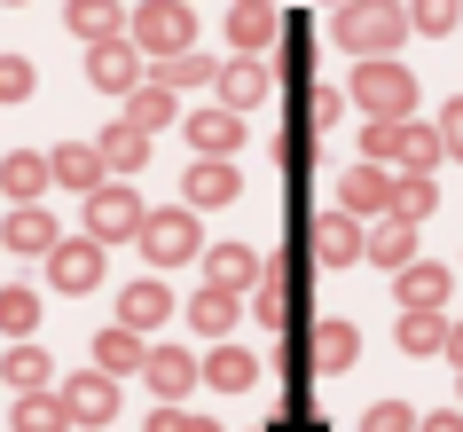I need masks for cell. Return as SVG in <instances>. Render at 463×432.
<instances>
[{
    "label": "cell",
    "instance_id": "d590c367",
    "mask_svg": "<svg viewBox=\"0 0 463 432\" xmlns=\"http://www.w3.org/2000/svg\"><path fill=\"white\" fill-rule=\"evenodd\" d=\"M439 346H448V314H439V307L401 314V354H439Z\"/></svg>",
    "mask_w": 463,
    "mask_h": 432
},
{
    "label": "cell",
    "instance_id": "d6a6232c",
    "mask_svg": "<svg viewBox=\"0 0 463 432\" xmlns=\"http://www.w3.org/2000/svg\"><path fill=\"white\" fill-rule=\"evenodd\" d=\"M189 322H196V331H204V338H228V331H236V291L204 283V291H196V299H189Z\"/></svg>",
    "mask_w": 463,
    "mask_h": 432
},
{
    "label": "cell",
    "instance_id": "ffe728a7",
    "mask_svg": "<svg viewBox=\"0 0 463 432\" xmlns=\"http://www.w3.org/2000/svg\"><path fill=\"white\" fill-rule=\"evenodd\" d=\"M189 142H196V158H236V149H244V119H236V110H196Z\"/></svg>",
    "mask_w": 463,
    "mask_h": 432
},
{
    "label": "cell",
    "instance_id": "4316f807",
    "mask_svg": "<svg viewBox=\"0 0 463 432\" xmlns=\"http://www.w3.org/2000/svg\"><path fill=\"white\" fill-rule=\"evenodd\" d=\"M165 314H173V291L165 283H149V275H142V283H126V299H118V322H126V331H157Z\"/></svg>",
    "mask_w": 463,
    "mask_h": 432
},
{
    "label": "cell",
    "instance_id": "cb8c5ba5",
    "mask_svg": "<svg viewBox=\"0 0 463 432\" xmlns=\"http://www.w3.org/2000/svg\"><path fill=\"white\" fill-rule=\"evenodd\" d=\"M48 173L63 181V189H79V197L110 181V173H102V158H95V142H63V149H48Z\"/></svg>",
    "mask_w": 463,
    "mask_h": 432
},
{
    "label": "cell",
    "instance_id": "83f0119b",
    "mask_svg": "<svg viewBox=\"0 0 463 432\" xmlns=\"http://www.w3.org/2000/svg\"><path fill=\"white\" fill-rule=\"evenodd\" d=\"M63 32H79L87 48H95V40H118V32H126V8H118V0H71Z\"/></svg>",
    "mask_w": 463,
    "mask_h": 432
},
{
    "label": "cell",
    "instance_id": "603a6c76",
    "mask_svg": "<svg viewBox=\"0 0 463 432\" xmlns=\"http://www.w3.org/2000/svg\"><path fill=\"white\" fill-rule=\"evenodd\" d=\"M401 275V314H416V307H448V267H432V260H409V267H392Z\"/></svg>",
    "mask_w": 463,
    "mask_h": 432
},
{
    "label": "cell",
    "instance_id": "6da1fadb",
    "mask_svg": "<svg viewBox=\"0 0 463 432\" xmlns=\"http://www.w3.org/2000/svg\"><path fill=\"white\" fill-rule=\"evenodd\" d=\"M338 48H354L369 63V55H385V48H401V32H409V8L401 0H338Z\"/></svg>",
    "mask_w": 463,
    "mask_h": 432
},
{
    "label": "cell",
    "instance_id": "5b68a950",
    "mask_svg": "<svg viewBox=\"0 0 463 432\" xmlns=\"http://www.w3.org/2000/svg\"><path fill=\"white\" fill-rule=\"evenodd\" d=\"M345 95L362 102L369 119H409V102H416V79L401 72V63H385V55H369L362 72H354V87Z\"/></svg>",
    "mask_w": 463,
    "mask_h": 432
},
{
    "label": "cell",
    "instance_id": "f35d334b",
    "mask_svg": "<svg viewBox=\"0 0 463 432\" xmlns=\"http://www.w3.org/2000/svg\"><path fill=\"white\" fill-rule=\"evenodd\" d=\"M298 110H307V126H315V134H330V126H338V110H345V95H338V87H307V102H298Z\"/></svg>",
    "mask_w": 463,
    "mask_h": 432
},
{
    "label": "cell",
    "instance_id": "d4e9b609",
    "mask_svg": "<svg viewBox=\"0 0 463 432\" xmlns=\"http://www.w3.org/2000/svg\"><path fill=\"white\" fill-rule=\"evenodd\" d=\"M385 197H392V173L385 166H354L338 181V213H354V220H362V213H385Z\"/></svg>",
    "mask_w": 463,
    "mask_h": 432
},
{
    "label": "cell",
    "instance_id": "8d00e7d4",
    "mask_svg": "<svg viewBox=\"0 0 463 432\" xmlns=\"http://www.w3.org/2000/svg\"><path fill=\"white\" fill-rule=\"evenodd\" d=\"M0 331H8V338H32V331H40V291H24V283L0 291Z\"/></svg>",
    "mask_w": 463,
    "mask_h": 432
},
{
    "label": "cell",
    "instance_id": "2e32d148",
    "mask_svg": "<svg viewBox=\"0 0 463 432\" xmlns=\"http://www.w3.org/2000/svg\"><path fill=\"white\" fill-rule=\"evenodd\" d=\"M354 354H362V331H354V322H315V331H307V370H322V378L354 370Z\"/></svg>",
    "mask_w": 463,
    "mask_h": 432
},
{
    "label": "cell",
    "instance_id": "4dcf8cb0",
    "mask_svg": "<svg viewBox=\"0 0 463 432\" xmlns=\"http://www.w3.org/2000/svg\"><path fill=\"white\" fill-rule=\"evenodd\" d=\"M0 378L16 385V393H48V378H55V361L40 354V346H24V338H16V346H8V354H0Z\"/></svg>",
    "mask_w": 463,
    "mask_h": 432
},
{
    "label": "cell",
    "instance_id": "30bf717a",
    "mask_svg": "<svg viewBox=\"0 0 463 432\" xmlns=\"http://www.w3.org/2000/svg\"><path fill=\"white\" fill-rule=\"evenodd\" d=\"M275 55H283V87L307 95V87H315V16H283V24H275ZM283 87H275V95H283Z\"/></svg>",
    "mask_w": 463,
    "mask_h": 432
},
{
    "label": "cell",
    "instance_id": "8992f818",
    "mask_svg": "<svg viewBox=\"0 0 463 432\" xmlns=\"http://www.w3.org/2000/svg\"><path fill=\"white\" fill-rule=\"evenodd\" d=\"M142 252H149V267H181V260H196V213L189 205H173V213H142Z\"/></svg>",
    "mask_w": 463,
    "mask_h": 432
},
{
    "label": "cell",
    "instance_id": "277c9868",
    "mask_svg": "<svg viewBox=\"0 0 463 432\" xmlns=\"http://www.w3.org/2000/svg\"><path fill=\"white\" fill-rule=\"evenodd\" d=\"M189 0H142L134 16H126V40H134V55H149V63H165V55H189Z\"/></svg>",
    "mask_w": 463,
    "mask_h": 432
},
{
    "label": "cell",
    "instance_id": "44dd1931",
    "mask_svg": "<svg viewBox=\"0 0 463 432\" xmlns=\"http://www.w3.org/2000/svg\"><path fill=\"white\" fill-rule=\"evenodd\" d=\"M196 378H213L220 393H244V385H260V354L251 346H213V354L196 361Z\"/></svg>",
    "mask_w": 463,
    "mask_h": 432
},
{
    "label": "cell",
    "instance_id": "ac0fdd59",
    "mask_svg": "<svg viewBox=\"0 0 463 432\" xmlns=\"http://www.w3.org/2000/svg\"><path fill=\"white\" fill-rule=\"evenodd\" d=\"M48 189H55L48 158H32V149H16V158H0V197H8V205H40Z\"/></svg>",
    "mask_w": 463,
    "mask_h": 432
},
{
    "label": "cell",
    "instance_id": "d6986e66",
    "mask_svg": "<svg viewBox=\"0 0 463 432\" xmlns=\"http://www.w3.org/2000/svg\"><path fill=\"white\" fill-rule=\"evenodd\" d=\"M362 260H377V267H409L416 260V220H377V228H362Z\"/></svg>",
    "mask_w": 463,
    "mask_h": 432
},
{
    "label": "cell",
    "instance_id": "8fae6325",
    "mask_svg": "<svg viewBox=\"0 0 463 432\" xmlns=\"http://www.w3.org/2000/svg\"><path fill=\"white\" fill-rule=\"evenodd\" d=\"M55 401H63V417H71V425H110V417H118V378H102V370H79V378L63 385Z\"/></svg>",
    "mask_w": 463,
    "mask_h": 432
},
{
    "label": "cell",
    "instance_id": "bcb514c9",
    "mask_svg": "<svg viewBox=\"0 0 463 432\" xmlns=\"http://www.w3.org/2000/svg\"><path fill=\"white\" fill-rule=\"evenodd\" d=\"M448 354H456V361H463V322H448Z\"/></svg>",
    "mask_w": 463,
    "mask_h": 432
},
{
    "label": "cell",
    "instance_id": "b9f144b4",
    "mask_svg": "<svg viewBox=\"0 0 463 432\" xmlns=\"http://www.w3.org/2000/svg\"><path fill=\"white\" fill-rule=\"evenodd\" d=\"M456 24V0H416L409 8V32H448Z\"/></svg>",
    "mask_w": 463,
    "mask_h": 432
},
{
    "label": "cell",
    "instance_id": "3957f363",
    "mask_svg": "<svg viewBox=\"0 0 463 432\" xmlns=\"http://www.w3.org/2000/svg\"><path fill=\"white\" fill-rule=\"evenodd\" d=\"M362 149H369V166H401V173H432L439 166V134L416 126V119H369Z\"/></svg>",
    "mask_w": 463,
    "mask_h": 432
},
{
    "label": "cell",
    "instance_id": "7c38bea8",
    "mask_svg": "<svg viewBox=\"0 0 463 432\" xmlns=\"http://www.w3.org/2000/svg\"><path fill=\"white\" fill-rule=\"evenodd\" d=\"M87 79H95L102 95H126V87H142V55H134V40H95L87 48Z\"/></svg>",
    "mask_w": 463,
    "mask_h": 432
},
{
    "label": "cell",
    "instance_id": "7a4b0ae2",
    "mask_svg": "<svg viewBox=\"0 0 463 432\" xmlns=\"http://www.w3.org/2000/svg\"><path fill=\"white\" fill-rule=\"evenodd\" d=\"M298 299H307V252H275V267H260L251 314H260L275 338H291L298 331Z\"/></svg>",
    "mask_w": 463,
    "mask_h": 432
},
{
    "label": "cell",
    "instance_id": "ab89813d",
    "mask_svg": "<svg viewBox=\"0 0 463 432\" xmlns=\"http://www.w3.org/2000/svg\"><path fill=\"white\" fill-rule=\"evenodd\" d=\"M32 87H40V72H32L24 55H0V102H24Z\"/></svg>",
    "mask_w": 463,
    "mask_h": 432
},
{
    "label": "cell",
    "instance_id": "f6af8a7d",
    "mask_svg": "<svg viewBox=\"0 0 463 432\" xmlns=\"http://www.w3.org/2000/svg\"><path fill=\"white\" fill-rule=\"evenodd\" d=\"M416 432H463V408H432V417H424Z\"/></svg>",
    "mask_w": 463,
    "mask_h": 432
},
{
    "label": "cell",
    "instance_id": "52a82bcc",
    "mask_svg": "<svg viewBox=\"0 0 463 432\" xmlns=\"http://www.w3.org/2000/svg\"><path fill=\"white\" fill-rule=\"evenodd\" d=\"M134 228H142V197L126 189V181L87 189V236H95V244H126Z\"/></svg>",
    "mask_w": 463,
    "mask_h": 432
},
{
    "label": "cell",
    "instance_id": "1f68e13d",
    "mask_svg": "<svg viewBox=\"0 0 463 432\" xmlns=\"http://www.w3.org/2000/svg\"><path fill=\"white\" fill-rule=\"evenodd\" d=\"M204 283H220V291H244V283H260V252H244V244H220L213 260H204Z\"/></svg>",
    "mask_w": 463,
    "mask_h": 432
},
{
    "label": "cell",
    "instance_id": "c3c4849f",
    "mask_svg": "<svg viewBox=\"0 0 463 432\" xmlns=\"http://www.w3.org/2000/svg\"><path fill=\"white\" fill-rule=\"evenodd\" d=\"M456 370H463V361H456Z\"/></svg>",
    "mask_w": 463,
    "mask_h": 432
},
{
    "label": "cell",
    "instance_id": "9c48e42d",
    "mask_svg": "<svg viewBox=\"0 0 463 432\" xmlns=\"http://www.w3.org/2000/svg\"><path fill=\"white\" fill-rule=\"evenodd\" d=\"M307 252H315L322 267L362 260V220H354V213H338V205H322V213L307 220Z\"/></svg>",
    "mask_w": 463,
    "mask_h": 432
},
{
    "label": "cell",
    "instance_id": "60d3db41",
    "mask_svg": "<svg viewBox=\"0 0 463 432\" xmlns=\"http://www.w3.org/2000/svg\"><path fill=\"white\" fill-rule=\"evenodd\" d=\"M362 432H416V408H409V401H377V408L362 417Z\"/></svg>",
    "mask_w": 463,
    "mask_h": 432
},
{
    "label": "cell",
    "instance_id": "9a60e30c",
    "mask_svg": "<svg viewBox=\"0 0 463 432\" xmlns=\"http://www.w3.org/2000/svg\"><path fill=\"white\" fill-rule=\"evenodd\" d=\"M0 236H8V252H24V260H48L55 244H63V228H55V213H40V205H16V213L0 220Z\"/></svg>",
    "mask_w": 463,
    "mask_h": 432
},
{
    "label": "cell",
    "instance_id": "484cf974",
    "mask_svg": "<svg viewBox=\"0 0 463 432\" xmlns=\"http://www.w3.org/2000/svg\"><path fill=\"white\" fill-rule=\"evenodd\" d=\"M275 24H283V16H275V0H236V8H228V40H236V48L244 55H260L275 40Z\"/></svg>",
    "mask_w": 463,
    "mask_h": 432
},
{
    "label": "cell",
    "instance_id": "836d02e7",
    "mask_svg": "<svg viewBox=\"0 0 463 432\" xmlns=\"http://www.w3.org/2000/svg\"><path fill=\"white\" fill-rule=\"evenodd\" d=\"M432 205H439L432 173H401V181H392V197H385V213H392V220H432Z\"/></svg>",
    "mask_w": 463,
    "mask_h": 432
},
{
    "label": "cell",
    "instance_id": "4fadbf2b",
    "mask_svg": "<svg viewBox=\"0 0 463 432\" xmlns=\"http://www.w3.org/2000/svg\"><path fill=\"white\" fill-rule=\"evenodd\" d=\"M236 189H244V173L228 166V158H196L189 173H181V205H236Z\"/></svg>",
    "mask_w": 463,
    "mask_h": 432
},
{
    "label": "cell",
    "instance_id": "7402d4cb",
    "mask_svg": "<svg viewBox=\"0 0 463 432\" xmlns=\"http://www.w3.org/2000/svg\"><path fill=\"white\" fill-rule=\"evenodd\" d=\"M173 119H181V110H173V87H157V79L126 87V126H134V134H165Z\"/></svg>",
    "mask_w": 463,
    "mask_h": 432
},
{
    "label": "cell",
    "instance_id": "ee69618b",
    "mask_svg": "<svg viewBox=\"0 0 463 432\" xmlns=\"http://www.w3.org/2000/svg\"><path fill=\"white\" fill-rule=\"evenodd\" d=\"M181 425H189V408H181V401H157V408H149V425H142V432H181Z\"/></svg>",
    "mask_w": 463,
    "mask_h": 432
},
{
    "label": "cell",
    "instance_id": "7bdbcfd3",
    "mask_svg": "<svg viewBox=\"0 0 463 432\" xmlns=\"http://www.w3.org/2000/svg\"><path fill=\"white\" fill-rule=\"evenodd\" d=\"M432 134H439V158H463V95L448 102V110H439V126H432Z\"/></svg>",
    "mask_w": 463,
    "mask_h": 432
},
{
    "label": "cell",
    "instance_id": "74e56055",
    "mask_svg": "<svg viewBox=\"0 0 463 432\" xmlns=\"http://www.w3.org/2000/svg\"><path fill=\"white\" fill-rule=\"evenodd\" d=\"M149 79H157V87H213V55H196V48L189 55H165Z\"/></svg>",
    "mask_w": 463,
    "mask_h": 432
},
{
    "label": "cell",
    "instance_id": "f546056e",
    "mask_svg": "<svg viewBox=\"0 0 463 432\" xmlns=\"http://www.w3.org/2000/svg\"><path fill=\"white\" fill-rule=\"evenodd\" d=\"M95 158H102V173H134V166H142V158H149V134H134V126H102V134H95Z\"/></svg>",
    "mask_w": 463,
    "mask_h": 432
},
{
    "label": "cell",
    "instance_id": "e0dca14e",
    "mask_svg": "<svg viewBox=\"0 0 463 432\" xmlns=\"http://www.w3.org/2000/svg\"><path fill=\"white\" fill-rule=\"evenodd\" d=\"M142 370H149V393H157V401H189V385H196V354H181V346H149Z\"/></svg>",
    "mask_w": 463,
    "mask_h": 432
},
{
    "label": "cell",
    "instance_id": "ba28073f",
    "mask_svg": "<svg viewBox=\"0 0 463 432\" xmlns=\"http://www.w3.org/2000/svg\"><path fill=\"white\" fill-rule=\"evenodd\" d=\"M48 283L71 291V299H87V291L102 283V244H95V236H63V244L48 252Z\"/></svg>",
    "mask_w": 463,
    "mask_h": 432
},
{
    "label": "cell",
    "instance_id": "e575fe53",
    "mask_svg": "<svg viewBox=\"0 0 463 432\" xmlns=\"http://www.w3.org/2000/svg\"><path fill=\"white\" fill-rule=\"evenodd\" d=\"M8 425H16V432H71V417H63V401H55V393H16Z\"/></svg>",
    "mask_w": 463,
    "mask_h": 432
},
{
    "label": "cell",
    "instance_id": "5bb4252c",
    "mask_svg": "<svg viewBox=\"0 0 463 432\" xmlns=\"http://www.w3.org/2000/svg\"><path fill=\"white\" fill-rule=\"evenodd\" d=\"M275 95V79H268V63H251V55H236V63H220V110H260V102Z\"/></svg>",
    "mask_w": 463,
    "mask_h": 432
},
{
    "label": "cell",
    "instance_id": "7dc6e473",
    "mask_svg": "<svg viewBox=\"0 0 463 432\" xmlns=\"http://www.w3.org/2000/svg\"><path fill=\"white\" fill-rule=\"evenodd\" d=\"M181 432H220V425H213V417H189V425H181Z\"/></svg>",
    "mask_w": 463,
    "mask_h": 432
},
{
    "label": "cell",
    "instance_id": "f1b7e54d",
    "mask_svg": "<svg viewBox=\"0 0 463 432\" xmlns=\"http://www.w3.org/2000/svg\"><path fill=\"white\" fill-rule=\"evenodd\" d=\"M142 354H149L142 331H126V322H110V331L95 338V370H102V378H126V370H142Z\"/></svg>",
    "mask_w": 463,
    "mask_h": 432
}]
</instances>
